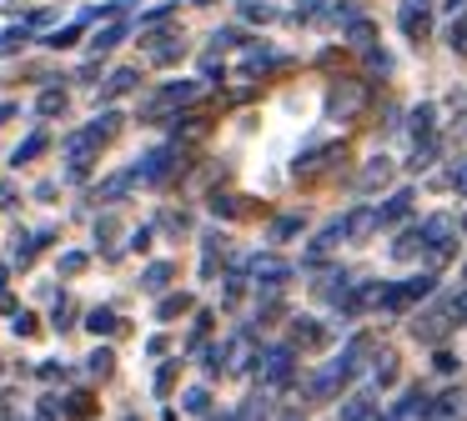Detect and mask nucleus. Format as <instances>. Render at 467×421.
<instances>
[{"label": "nucleus", "instance_id": "nucleus-34", "mask_svg": "<svg viewBox=\"0 0 467 421\" xmlns=\"http://www.w3.org/2000/svg\"><path fill=\"white\" fill-rule=\"evenodd\" d=\"M452 186H457V190H462V196H467V160H462V166L452 170Z\"/></svg>", "mask_w": 467, "mask_h": 421}, {"label": "nucleus", "instance_id": "nucleus-10", "mask_svg": "<svg viewBox=\"0 0 467 421\" xmlns=\"http://www.w3.org/2000/svg\"><path fill=\"white\" fill-rule=\"evenodd\" d=\"M136 86H141V70L121 66V70H111V80H106V90H101V96L111 100V96H126V90H136Z\"/></svg>", "mask_w": 467, "mask_h": 421}, {"label": "nucleus", "instance_id": "nucleus-2", "mask_svg": "<svg viewBox=\"0 0 467 421\" xmlns=\"http://www.w3.org/2000/svg\"><path fill=\"white\" fill-rule=\"evenodd\" d=\"M432 291H437V276H432V271H422V276H407L402 286H382V306L387 311H402V306H412V301L432 296Z\"/></svg>", "mask_w": 467, "mask_h": 421}, {"label": "nucleus", "instance_id": "nucleus-12", "mask_svg": "<svg viewBox=\"0 0 467 421\" xmlns=\"http://www.w3.org/2000/svg\"><path fill=\"white\" fill-rule=\"evenodd\" d=\"M151 40H156V46H151V60H156V66H171V60L182 56V40H176V36H151Z\"/></svg>", "mask_w": 467, "mask_h": 421}, {"label": "nucleus", "instance_id": "nucleus-7", "mask_svg": "<svg viewBox=\"0 0 467 421\" xmlns=\"http://www.w3.org/2000/svg\"><path fill=\"white\" fill-rule=\"evenodd\" d=\"M422 416H432L427 396H422V391H407V396H402V406H397L392 416H382V421H422Z\"/></svg>", "mask_w": 467, "mask_h": 421}, {"label": "nucleus", "instance_id": "nucleus-24", "mask_svg": "<svg viewBox=\"0 0 467 421\" xmlns=\"http://www.w3.org/2000/svg\"><path fill=\"white\" fill-rule=\"evenodd\" d=\"M171 381H176V361H166V366L156 371V396H166V391H171Z\"/></svg>", "mask_w": 467, "mask_h": 421}, {"label": "nucleus", "instance_id": "nucleus-18", "mask_svg": "<svg viewBox=\"0 0 467 421\" xmlns=\"http://www.w3.org/2000/svg\"><path fill=\"white\" fill-rule=\"evenodd\" d=\"M387 170H392V166H387V160L377 156L372 166H367V176H362V190H377V186H382V180H387Z\"/></svg>", "mask_w": 467, "mask_h": 421}, {"label": "nucleus", "instance_id": "nucleus-20", "mask_svg": "<svg viewBox=\"0 0 467 421\" xmlns=\"http://www.w3.org/2000/svg\"><path fill=\"white\" fill-rule=\"evenodd\" d=\"M412 136H417V140H427V136H432V106H422V110L412 116Z\"/></svg>", "mask_w": 467, "mask_h": 421}, {"label": "nucleus", "instance_id": "nucleus-5", "mask_svg": "<svg viewBox=\"0 0 467 421\" xmlns=\"http://www.w3.org/2000/svg\"><path fill=\"white\" fill-rule=\"evenodd\" d=\"M196 90H202L196 80H182V86H166L161 96L151 100V116H161L166 106H186V100H196Z\"/></svg>", "mask_w": 467, "mask_h": 421}, {"label": "nucleus", "instance_id": "nucleus-19", "mask_svg": "<svg viewBox=\"0 0 467 421\" xmlns=\"http://www.w3.org/2000/svg\"><path fill=\"white\" fill-rule=\"evenodd\" d=\"M66 110V90H46L41 96V116H61Z\"/></svg>", "mask_w": 467, "mask_h": 421}, {"label": "nucleus", "instance_id": "nucleus-28", "mask_svg": "<svg viewBox=\"0 0 467 421\" xmlns=\"http://www.w3.org/2000/svg\"><path fill=\"white\" fill-rule=\"evenodd\" d=\"M182 406H186V411H196V416H202V411H206V391H202V386H196V391H186V401H182Z\"/></svg>", "mask_w": 467, "mask_h": 421}, {"label": "nucleus", "instance_id": "nucleus-21", "mask_svg": "<svg viewBox=\"0 0 467 421\" xmlns=\"http://www.w3.org/2000/svg\"><path fill=\"white\" fill-rule=\"evenodd\" d=\"M86 326L101 336V331H116V316H111V311H91V316H86Z\"/></svg>", "mask_w": 467, "mask_h": 421}, {"label": "nucleus", "instance_id": "nucleus-38", "mask_svg": "<svg viewBox=\"0 0 467 421\" xmlns=\"http://www.w3.org/2000/svg\"><path fill=\"white\" fill-rule=\"evenodd\" d=\"M462 231H467V216H462Z\"/></svg>", "mask_w": 467, "mask_h": 421}, {"label": "nucleus", "instance_id": "nucleus-17", "mask_svg": "<svg viewBox=\"0 0 467 421\" xmlns=\"http://www.w3.org/2000/svg\"><path fill=\"white\" fill-rule=\"evenodd\" d=\"M447 46H452L457 56H462V50H467V10H462V15L452 20V30H447Z\"/></svg>", "mask_w": 467, "mask_h": 421}, {"label": "nucleus", "instance_id": "nucleus-14", "mask_svg": "<svg viewBox=\"0 0 467 421\" xmlns=\"http://www.w3.org/2000/svg\"><path fill=\"white\" fill-rule=\"evenodd\" d=\"M121 36H126V26H121V20H111L106 30H96V36H91V50H96V56H106V50H111Z\"/></svg>", "mask_w": 467, "mask_h": 421}, {"label": "nucleus", "instance_id": "nucleus-4", "mask_svg": "<svg viewBox=\"0 0 467 421\" xmlns=\"http://www.w3.org/2000/svg\"><path fill=\"white\" fill-rule=\"evenodd\" d=\"M342 421H382V401L377 396H347L342 401Z\"/></svg>", "mask_w": 467, "mask_h": 421}, {"label": "nucleus", "instance_id": "nucleus-36", "mask_svg": "<svg viewBox=\"0 0 467 421\" xmlns=\"http://www.w3.org/2000/svg\"><path fill=\"white\" fill-rule=\"evenodd\" d=\"M212 421H236V416H212Z\"/></svg>", "mask_w": 467, "mask_h": 421}, {"label": "nucleus", "instance_id": "nucleus-25", "mask_svg": "<svg viewBox=\"0 0 467 421\" xmlns=\"http://www.w3.org/2000/svg\"><path fill=\"white\" fill-rule=\"evenodd\" d=\"M242 15H246V20H272V5H262V0H246Z\"/></svg>", "mask_w": 467, "mask_h": 421}, {"label": "nucleus", "instance_id": "nucleus-11", "mask_svg": "<svg viewBox=\"0 0 467 421\" xmlns=\"http://www.w3.org/2000/svg\"><path fill=\"white\" fill-rule=\"evenodd\" d=\"M252 276L266 281V286H282V281H286V266H282L276 256H256V261H252Z\"/></svg>", "mask_w": 467, "mask_h": 421}, {"label": "nucleus", "instance_id": "nucleus-35", "mask_svg": "<svg viewBox=\"0 0 467 421\" xmlns=\"http://www.w3.org/2000/svg\"><path fill=\"white\" fill-rule=\"evenodd\" d=\"M442 5H447V10H462V5H467V0H442Z\"/></svg>", "mask_w": 467, "mask_h": 421}, {"label": "nucleus", "instance_id": "nucleus-41", "mask_svg": "<svg viewBox=\"0 0 467 421\" xmlns=\"http://www.w3.org/2000/svg\"><path fill=\"white\" fill-rule=\"evenodd\" d=\"M131 421H136V416H131Z\"/></svg>", "mask_w": 467, "mask_h": 421}, {"label": "nucleus", "instance_id": "nucleus-26", "mask_svg": "<svg viewBox=\"0 0 467 421\" xmlns=\"http://www.w3.org/2000/svg\"><path fill=\"white\" fill-rule=\"evenodd\" d=\"M186 306H192V301H186V296H166V301H161V316L171 321V316H182Z\"/></svg>", "mask_w": 467, "mask_h": 421}, {"label": "nucleus", "instance_id": "nucleus-40", "mask_svg": "<svg viewBox=\"0 0 467 421\" xmlns=\"http://www.w3.org/2000/svg\"><path fill=\"white\" fill-rule=\"evenodd\" d=\"M462 276H467V271H462Z\"/></svg>", "mask_w": 467, "mask_h": 421}, {"label": "nucleus", "instance_id": "nucleus-37", "mask_svg": "<svg viewBox=\"0 0 467 421\" xmlns=\"http://www.w3.org/2000/svg\"><path fill=\"white\" fill-rule=\"evenodd\" d=\"M196 5H212V0H196Z\"/></svg>", "mask_w": 467, "mask_h": 421}, {"label": "nucleus", "instance_id": "nucleus-16", "mask_svg": "<svg viewBox=\"0 0 467 421\" xmlns=\"http://www.w3.org/2000/svg\"><path fill=\"white\" fill-rule=\"evenodd\" d=\"M166 281H171V266H166V261H156V266H146L141 286L146 291H166Z\"/></svg>", "mask_w": 467, "mask_h": 421}, {"label": "nucleus", "instance_id": "nucleus-3", "mask_svg": "<svg viewBox=\"0 0 467 421\" xmlns=\"http://www.w3.org/2000/svg\"><path fill=\"white\" fill-rule=\"evenodd\" d=\"M362 100H367V90L357 86V80H347V86H337L332 90V100H327V110H332V116H357V110H362Z\"/></svg>", "mask_w": 467, "mask_h": 421}, {"label": "nucleus", "instance_id": "nucleus-22", "mask_svg": "<svg viewBox=\"0 0 467 421\" xmlns=\"http://www.w3.org/2000/svg\"><path fill=\"white\" fill-rule=\"evenodd\" d=\"M296 231H302V216H282V221L272 226V236H276V241H286V236H296Z\"/></svg>", "mask_w": 467, "mask_h": 421}, {"label": "nucleus", "instance_id": "nucleus-6", "mask_svg": "<svg viewBox=\"0 0 467 421\" xmlns=\"http://www.w3.org/2000/svg\"><path fill=\"white\" fill-rule=\"evenodd\" d=\"M397 20H402V30H407V36H427V0H402V15H397Z\"/></svg>", "mask_w": 467, "mask_h": 421}, {"label": "nucleus", "instance_id": "nucleus-8", "mask_svg": "<svg viewBox=\"0 0 467 421\" xmlns=\"http://www.w3.org/2000/svg\"><path fill=\"white\" fill-rule=\"evenodd\" d=\"M407 210H412V190H392L387 206H377V226H392V221H402Z\"/></svg>", "mask_w": 467, "mask_h": 421}, {"label": "nucleus", "instance_id": "nucleus-33", "mask_svg": "<svg viewBox=\"0 0 467 421\" xmlns=\"http://www.w3.org/2000/svg\"><path fill=\"white\" fill-rule=\"evenodd\" d=\"M91 371H101V376H106V371H111V351H96V356H91Z\"/></svg>", "mask_w": 467, "mask_h": 421}, {"label": "nucleus", "instance_id": "nucleus-23", "mask_svg": "<svg viewBox=\"0 0 467 421\" xmlns=\"http://www.w3.org/2000/svg\"><path fill=\"white\" fill-rule=\"evenodd\" d=\"M41 150H46V136H31L26 146H16V156H11V160H31V156H41Z\"/></svg>", "mask_w": 467, "mask_h": 421}, {"label": "nucleus", "instance_id": "nucleus-9", "mask_svg": "<svg viewBox=\"0 0 467 421\" xmlns=\"http://www.w3.org/2000/svg\"><path fill=\"white\" fill-rule=\"evenodd\" d=\"M286 376H292V351L276 346L272 356H266V386H282Z\"/></svg>", "mask_w": 467, "mask_h": 421}, {"label": "nucleus", "instance_id": "nucleus-13", "mask_svg": "<svg viewBox=\"0 0 467 421\" xmlns=\"http://www.w3.org/2000/svg\"><path fill=\"white\" fill-rule=\"evenodd\" d=\"M342 231H347V236H367V231H377V210H352V216H347L342 221Z\"/></svg>", "mask_w": 467, "mask_h": 421}, {"label": "nucleus", "instance_id": "nucleus-15", "mask_svg": "<svg viewBox=\"0 0 467 421\" xmlns=\"http://www.w3.org/2000/svg\"><path fill=\"white\" fill-rule=\"evenodd\" d=\"M86 130H91L96 140H111L116 130H121V116H116V110H106V116H96V120H91V126H86Z\"/></svg>", "mask_w": 467, "mask_h": 421}, {"label": "nucleus", "instance_id": "nucleus-30", "mask_svg": "<svg viewBox=\"0 0 467 421\" xmlns=\"http://www.w3.org/2000/svg\"><path fill=\"white\" fill-rule=\"evenodd\" d=\"M347 36L362 40V46H367V40H372V26H367V20H352V26H347Z\"/></svg>", "mask_w": 467, "mask_h": 421}, {"label": "nucleus", "instance_id": "nucleus-29", "mask_svg": "<svg viewBox=\"0 0 467 421\" xmlns=\"http://www.w3.org/2000/svg\"><path fill=\"white\" fill-rule=\"evenodd\" d=\"M377 381H382V386H387V381H397V361H392V356L377 361Z\"/></svg>", "mask_w": 467, "mask_h": 421}, {"label": "nucleus", "instance_id": "nucleus-39", "mask_svg": "<svg viewBox=\"0 0 467 421\" xmlns=\"http://www.w3.org/2000/svg\"><path fill=\"white\" fill-rule=\"evenodd\" d=\"M0 421H11V416H0Z\"/></svg>", "mask_w": 467, "mask_h": 421}, {"label": "nucleus", "instance_id": "nucleus-31", "mask_svg": "<svg viewBox=\"0 0 467 421\" xmlns=\"http://www.w3.org/2000/svg\"><path fill=\"white\" fill-rule=\"evenodd\" d=\"M367 60H372V70H392V56H387V50H367Z\"/></svg>", "mask_w": 467, "mask_h": 421}, {"label": "nucleus", "instance_id": "nucleus-32", "mask_svg": "<svg viewBox=\"0 0 467 421\" xmlns=\"http://www.w3.org/2000/svg\"><path fill=\"white\" fill-rule=\"evenodd\" d=\"M31 331H36V321L26 311H16V336H31Z\"/></svg>", "mask_w": 467, "mask_h": 421}, {"label": "nucleus", "instance_id": "nucleus-1", "mask_svg": "<svg viewBox=\"0 0 467 421\" xmlns=\"http://www.w3.org/2000/svg\"><path fill=\"white\" fill-rule=\"evenodd\" d=\"M357 351H362V341H357V346H347L342 356L332 361V366H322V371H317V376H312V386H306V391H312L317 401L337 396V391H342V381H347V376H352V371H357Z\"/></svg>", "mask_w": 467, "mask_h": 421}, {"label": "nucleus", "instance_id": "nucleus-27", "mask_svg": "<svg viewBox=\"0 0 467 421\" xmlns=\"http://www.w3.org/2000/svg\"><path fill=\"white\" fill-rule=\"evenodd\" d=\"M76 36H81V26H66V30H56V36L46 40V46H56V50H61V46H71Z\"/></svg>", "mask_w": 467, "mask_h": 421}]
</instances>
